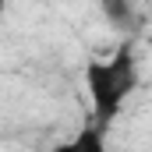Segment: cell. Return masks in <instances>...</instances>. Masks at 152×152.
Wrapping results in <instances>:
<instances>
[{
  "label": "cell",
  "instance_id": "6da1fadb",
  "mask_svg": "<svg viewBox=\"0 0 152 152\" xmlns=\"http://www.w3.org/2000/svg\"><path fill=\"white\" fill-rule=\"evenodd\" d=\"M85 88L92 99V124L110 127L117 113L124 110L127 96L138 88V64L131 53V42H124L120 50H113L106 60H88L85 64Z\"/></svg>",
  "mask_w": 152,
  "mask_h": 152
},
{
  "label": "cell",
  "instance_id": "7a4b0ae2",
  "mask_svg": "<svg viewBox=\"0 0 152 152\" xmlns=\"http://www.w3.org/2000/svg\"><path fill=\"white\" fill-rule=\"evenodd\" d=\"M53 152H110V149H106V127L88 124V127H81V131H78L75 138L60 142Z\"/></svg>",
  "mask_w": 152,
  "mask_h": 152
},
{
  "label": "cell",
  "instance_id": "3957f363",
  "mask_svg": "<svg viewBox=\"0 0 152 152\" xmlns=\"http://www.w3.org/2000/svg\"><path fill=\"white\" fill-rule=\"evenodd\" d=\"M103 11H106V18H110L113 25H120V28L131 21V14H127V4H124V0H103Z\"/></svg>",
  "mask_w": 152,
  "mask_h": 152
}]
</instances>
